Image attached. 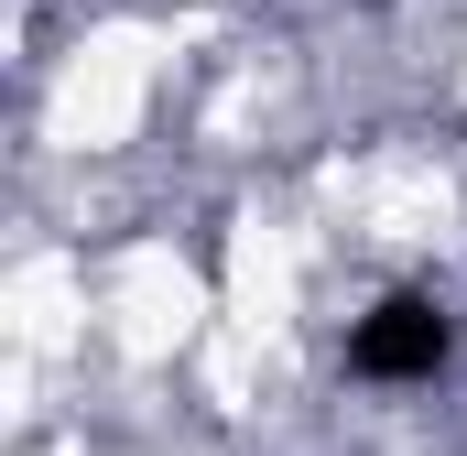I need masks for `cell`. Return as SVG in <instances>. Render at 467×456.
Listing matches in <instances>:
<instances>
[{
	"label": "cell",
	"instance_id": "1",
	"mask_svg": "<svg viewBox=\"0 0 467 456\" xmlns=\"http://www.w3.org/2000/svg\"><path fill=\"white\" fill-rule=\"evenodd\" d=\"M457 305L446 294H424V283H402V294H380L369 316L348 326V380L369 391H413V380H446L457 369Z\"/></svg>",
	"mask_w": 467,
	"mask_h": 456
}]
</instances>
